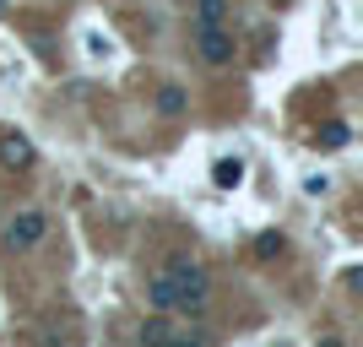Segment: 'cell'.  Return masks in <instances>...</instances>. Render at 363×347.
I'll return each instance as SVG.
<instances>
[{
	"instance_id": "11",
	"label": "cell",
	"mask_w": 363,
	"mask_h": 347,
	"mask_svg": "<svg viewBox=\"0 0 363 347\" xmlns=\"http://www.w3.org/2000/svg\"><path fill=\"white\" fill-rule=\"evenodd\" d=\"M325 190H331V174H309L303 180V196H325Z\"/></svg>"
},
{
	"instance_id": "3",
	"label": "cell",
	"mask_w": 363,
	"mask_h": 347,
	"mask_svg": "<svg viewBox=\"0 0 363 347\" xmlns=\"http://www.w3.org/2000/svg\"><path fill=\"white\" fill-rule=\"evenodd\" d=\"M33 141L22 136V131H0V168H11V174H22V168H33Z\"/></svg>"
},
{
	"instance_id": "2",
	"label": "cell",
	"mask_w": 363,
	"mask_h": 347,
	"mask_svg": "<svg viewBox=\"0 0 363 347\" xmlns=\"http://www.w3.org/2000/svg\"><path fill=\"white\" fill-rule=\"evenodd\" d=\"M44 233H49V217H44V211H16L11 223L0 228V244H6L11 255H28V250L44 244Z\"/></svg>"
},
{
	"instance_id": "12",
	"label": "cell",
	"mask_w": 363,
	"mask_h": 347,
	"mask_svg": "<svg viewBox=\"0 0 363 347\" xmlns=\"http://www.w3.org/2000/svg\"><path fill=\"white\" fill-rule=\"evenodd\" d=\"M163 347H206V342H201V336H168Z\"/></svg>"
},
{
	"instance_id": "10",
	"label": "cell",
	"mask_w": 363,
	"mask_h": 347,
	"mask_svg": "<svg viewBox=\"0 0 363 347\" xmlns=\"http://www.w3.org/2000/svg\"><path fill=\"white\" fill-rule=\"evenodd\" d=\"M82 44H87V60H108V55H114V38H108V33H98V28L82 33Z\"/></svg>"
},
{
	"instance_id": "13",
	"label": "cell",
	"mask_w": 363,
	"mask_h": 347,
	"mask_svg": "<svg viewBox=\"0 0 363 347\" xmlns=\"http://www.w3.org/2000/svg\"><path fill=\"white\" fill-rule=\"evenodd\" d=\"M320 347H347V342H342V336H325V342H320Z\"/></svg>"
},
{
	"instance_id": "8",
	"label": "cell",
	"mask_w": 363,
	"mask_h": 347,
	"mask_svg": "<svg viewBox=\"0 0 363 347\" xmlns=\"http://www.w3.org/2000/svg\"><path fill=\"white\" fill-rule=\"evenodd\" d=\"M168 336H174V326H168V315H152V320H141V347H163Z\"/></svg>"
},
{
	"instance_id": "14",
	"label": "cell",
	"mask_w": 363,
	"mask_h": 347,
	"mask_svg": "<svg viewBox=\"0 0 363 347\" xmlns=\"http://www.w3.org/2000/svg\"><path fill=\"white\" fill-rule=\"evenodd\" d=\"M277 347H288V342H277Z\"/></svg>"
},
{
	"instance_id": "6",
	"label": "cell",
	"mask_w": 363,
	"mask_h": 347,
	"mask_svg": "<svg viewBox=\"0 0 363 347\" xmlns=\"http://www.w3.org/2000/svg\"><path fill=\"white\" fill-rule=\"evenodd\" d=\"M244 184V158H217L212 163V190H239Z\"/></svg>"
},
{
	"instance_id": "4",
	"label": "cell",
	"mask_w": 363,
	"mask_h": 347,
	"mask_svg": "<svg viewBox=\"0 0 363 347\" xmlns=\"http://www.w3.org/2000/svg\"><path fill=\"white\" fill-rule=\"evenodd\" d=\"M196 49L206 65H228L233 60V38H228V28H196Z\"/></svg>"
},
{
	"instance_id": "1",
	"label": "cell",
	"mask_w": 363,
	"mask_h": 347,
	"mask_svg": "<svg viewBox=\"0 0 363 347\" xmlns=\"http://www.w3.org/2000/svg\"><path fill=\"white\" fill-rule=\"evenodd\" d=\"M147 299L157 304V315H168V309H206V299H212V277L201 272L196 260H168L163 272H152V282H147Z\"/></svg>"
},
{
	"instance_id": "9",
	"label": "cell",
	"mask_w": 363,
	"mask_h": 347,
	"mask_svg": "<svg viewBox=\"0 0 363 347\" xmlns=\"http://www.w3.org/2000/svg\"><path fill=\"white\" fill-rule=\"evenodd\" d=\"M184 104H190V98H184V87H174V82H168V87H157V114H168V120H174V114H184Z\"/></svg>"
},
{
	"instance_id": "7",
	"label": "cell",
	"mask_w": 363,
	"mask_h": 347,
	"mask_svg": "<svg viewBox=\"0 0 363 347\" xmlns=\"http://www.w3.org/2000/svg\"><path fill=\"white\" fill-rule=\"evenodd\" d=\"M228 22V0H196V28H223Z\"/></svg>"
},
{
	"instance_id": "5",
	"label": "cell",
	"mask_w": 363,
	"mask_h": 347,
	"mask_svg": "<svg viewBox=\"0 0 363 347\" xmlns=\"http://www.w3.org/2000/svg\"><path fill=\"white\" fill-rule=\"evenodd\" d=\"M347 141H352V131L342 120H325V125L309 131V147H320V152H336V147H347Z\"/></svg>"
}]
</instances>
